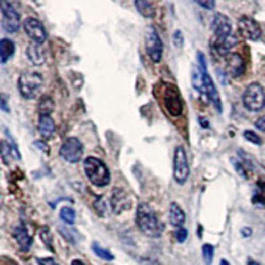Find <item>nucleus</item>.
Wrapping results in <instances>:
<instances>
[{
    "instance_id": "obj_1",
    "label": "nucleus",
    "mask_w": 265,
    "mask_h": 265,
    "mask_svg": "<svg viewBox=\"0 0 265 265\" xmlns=\"http://www.w3.org/2000/svg\"><path fill=\"white\" fill-rule=\"evenodd\" d=\"M211 29L213 32V38L211 40V47L216 53L226 57L231 53V49L236 46L237 38L232 32L230 19L223 14H215L211 23Z\"/></svg>"
},
{
    "instance_id": "obj_2",
    "label": "nucleus",
    "mask_w": 265,
    "mask_h": 265,
    "mask_svg": "<svg viewBox=\"0 0 265 265\" xmlns=\"http://www.w3.org/2000/svg\"><path fill=\"white\" fill-rule=\"evenodd\" d=\"M136 223L141 232L149 237H161L164 231L162 222L147 203H140L137 207Z\"/></svg>"
},
{
    "instance_id": "obj_3",
    "label": "nucleus",
    "mask_w": 265,
    "mask_h": 265,
    "mask_svg": "<svg viewBox=\"0 0 265 265\" xmlns=\"http://www.w3.org/2000/svg\"><path fill=\"white\" fill-rule=\"evenodd\" d=\"M84 171L92 185L97 186V187H105L110 183V171L108 166L98 158H85Z\"/></svg>"
},
{
    "instance_id": "obj_4",
    "label": "nucleus",
    "mask_w": 265,
    "mask_h": 265,
    "mask_svg": "<svg viewBox=\"0 0 265 265\" xmlns=\"http://www.w3.org/2000/svg\"><path fill=\"white\" fill-rule=\"evenodd\" d=\"M196 60H198L199 69L202 70V74H203V95L208 98V101L212 104L213 108L216 109L217 113H222L223 112V108H222V101H220L219 92H217L216 85H215L213 80L208 74L206 57H204V55H203L202 52H198V55H196Z\"/></svg>"
},
{
    "instance_id": "obj_5",
    "label": "nucleus",
    "mask_w": 265,
    "mask_h": 265,
    "mask_svg": "<svg viewBox=\"0 0 265 265\" xmlns=\"http://www.w3.org/2000/svg\"><path fill=\"white\" fill-rule=\"evenodd\" d=\"M42 76L35 70H24L18 81L19 93L25 100H33L41 91Z\"/></svg>"
},
{
    "instance_id": "obj_6",
    "label": "nucleus",
    "mask_w": 265,
    "mask_h": 265,
    "mask_svg": "<svg viewBox=\"0 0 265 265\" xmlns=\"http://www.w3.org/2000/svg\"><path fill=\"white\" fill-rule=\"evenodd\" d=\"M243 105L249 112H261L265 108V91L258 82H251L243 93Z\"/></svg>"
},
{
    "instance_id": "obj_7",
    "label": "nucleus",
    "mask_w": 265,
    "mask_h": 265,
    "mask_svg": "<svg viewBox=\"0 0 265 265\" xmlns=\"http://www.w3.org/2000/svg\"><path fill=\"white\" fill-rule=\"evenodd\" d=\"M145 48H146L147 56L150 57L153 63H161L162 55H163V42L153 25L147 27L145 32Z\"/></svg>"
},
{
    "instance_id": "obj_8",
    "label": "nucleus",
    "mask_w": 265,
    "mask_h": 265,
    "mask_svg": "<svg viewBox=\"0 0 265 265\" xmlns=\"http://www.w3.org/2000/svg\"><path fill=\"white\" fill-rule=\"evenodd\" d=\"M60 157L63 158L64 161L69 162V163H77L82 159L84 155V146L78 138L76 137H69L63 142L61 147H60Z\"/></svg>"
},
{
    "instance_id": "obj_9",
    "label": "nucleus",
    "mask_w": 265,
    "mask_h": 265,
    "mask_svg": "<svg viewBox=\"0 0 265 265\" xmlns=\"http://www.w3.org/2000/svg\"><path fill=\"white\" fill-rule=\"evenodd\" d=\"M190 176V164L187 154L182 146L175 149L174 153V179L178 185H185Z\"/></svg>"
},
{
    "instance_id": "obj_10",
    "label": "nucleus",
    "mask_w": 265,
    "mask_h": 265,
    "mask_svg": "<svg viewBox=\"0 0 265 265\" xmlns=\"http://www.w3.org/2000/svg\"><path fill=\"white\" fill-rule=\"evenodd\" d=\"M2 8V27L7 33H16L20 28V15L8 2L0 3Z\"/></svg>"
},
{
    "instance_id": "obj_11",
    "label": "nucleus",
    "mask_w": 265,
    "mask_h": 265,
    "mask_svg": "<svg viewBox=\"0 0 265 265\" xmlns=\"http://www.w3.org/2000/svg\"><path fill=\"white\" fill-rule=\"evenodd\" d=\"M163 102L172 117H181L183 113V101H182L181 92L174 85H166L163 92Z\"/></svg>"
},
{
    "instance_id": "obj_12",
    "label": "nucleus",
    "mask_w": 265,
    "mask_h": 265,
    "mask_svg": "<svg viewBox=\"0 0 265 265\" xmlns=\"http://www.w3.org/2000/svg\"><path fill=\"white\" fill-rule=\"evenodd\" d=\"M23 28L32 41L41 46L48 37V32L41 21L36 18H27L23 23Z\"/></svg>"
},
{
    "instance_id": "obj_13",
    "label": "nucleus",
    "mask_w": 265,
    "mask_h": 265,
    "mask_svg": "<svg viewBox=\"0 0 265 265\" xmlns=\"http://www.w3.org/2000/svg\"><path fill=\"white\" fill-rule=\"evenodd\" d=\"M237 28L243 37L252 41H257L261 37V27L253 18L249 16H241L237 21Z\"/></svg>"
},
{
    "instance_id": "obj_14",
    "label": "nucleus",
    "mask_w": 265,
    "mask_h": 265,
    "mask_svg": "<svg viewBox=\"0 0 265 265\" xmlns=\"http://www.w3.org/2000/svg\"><path fill=\"white\" fill-rule=\"evenodd\" d=\"M226 59V64H227L228 73L232 77H240L241 74H244L245 72V63L244 59L239 55V53H228Z\"/></svg>"
},
{
    "instance_id": "obj_15",
    "label": "nucleus",
    "mask_w": 265,
    "mask_h": 265,
    "mask_svg": "<svg viewBox=\"0 0 265 265\" xmlns=\"http://www.w3.org/2000/svg\"><path fill=\"white\" fill-rule=\"evenodd\" d=\"M12 236L16 241H18L19 247H20L21 251L27 252L29 248L32 247V243H33V237L28 232V228L24 223H20L18 227L14 228V232H12Z\"/></svg>"
},
{
    "instance_id": "obj_16",
    "label": "nucleus",
    "mask_w": 265,
    "mask_h": 265,
    "mask_svg": "<svg viewBox=\"0 0 265 265\" xmlns=\"http://www.w3.org/2000/svg\"><path fill=\"white\" fill-rule=\"evenodd\" d=\"M110 206H112L114 213H121L125 209L130 208V199L127 194L122 189H117L115 187L113 190L112 199H110Z\"/></svg>"
},
{
    "instance_id": "obj_17",
    "label": "nucleus",
    "mask_w": 265,
    "mask_h": 265,
    "mask_svg": "<svg viewBox=\"0 0 265 265\" xmlns=\"http://www.w3.org/2000/svg\"><path fill=\"white\" fill-rule=\"evenodd\" d=\"M27 59L29 60V63H32L33 65L40 66L44 65L46 63V53H44V49L40 44H36V42H32L27 47Z\"/></svg>"
},
{
    "instance_id": "obj_18",
    "label": "nucleus",
    "mask_w": 265,
    "mask_h": 265,
    "mask_svg": "<svg viewBox=\"0 0 265 265\" xmlns=\"http://www.w3.org/2000/svg\"><path fill=\"white\" fill-rule=\"evenodd\" d=\"M38 131L46 140H49L56 131V123L51 115H40L38 117Z\"/></svg>"
},
{
    "instance_id": "obj_19",
    "label": "nucleus",
    "mask_w": 265,
    "mask_h": 265,
    "mask_svg": "<svg viewBox=\"0 0 265 265\" xmlns=\"http://www.w3.org/2000/svg\"><path fill=\"white\" fill-rule=\"evenodd\" d=\"M186 222V213L185 211L178 206L176 203L172 202L170 204V223L171 226H174L176 228H181Z\"/></svg>"
},
{
    "instance_id": "obj_20",
    "label": "nucleus",
    "mask_w": 265,
    "mask_h": 265,
    "mask_svg": "<svg viewBox=\"0 0 265 265\" xmlns=\"http://www.w3.org/2000/svg\"><path fill=\"white\" fill-rule=\"evenodd\" d=\"M15 53V42L10 38L0 40V63L6 64Z\"/></svg>"
},
{
    "instance_id": "obj_21",
    "label": "nucleus",
    "mask_w": 265,
    "mask_h": 265,
    "mask_svg": "<svg viewBox=\"0 0 265 265\" xmlns=\"http://www.w3.org/2000/svg\"><path fill=\"white\" fill-rule=\"evenodd\" d=\"M134 6H136L137 11L142 15L143 18L150 19L153 18L154 14H155V7L154 4L150 2H146V0H137L134 2Z\"/></svg>"
},
{
    "instance_id": "obj_22",
    "label": "nucleus",
    "mask_w": 265,
    "mask_h": 265,
    "mask_svg": "<svg viewBox=\"0 0 265 265\" xmlns=\"http://www.w3.org/2000/svg\"><path fill=\"white\" fill-rule=\"evenodd\" d=\"M59 231L60 234H61V236H63L65 240L69 241V243H72V244H77L78 240H80V235H78L77 231L70 230V228L68 227H61V226L59 227Z\"/></svg>"
},
{
    "instance_id": "obj_23",
    "label": "nucleus",
    "mask_w": 265,
    "mask_h": 265,
    "mask_svg": "<svg viewBox=\"0 0 265 265\" xmlns=\"http://www.w3.org/2000/svg\"><path fill=\"white\" fill-rule=\"evenodd\" d=\"M92 251L95 252L96 255H97L100 258H102V260H106V261H112V260H114V255H113L112 252L108 251V249H105V248H102L98 243H93V244H92Z\"/></svg>"
},
{
    "instance_id": "obj_24",
    "label": "nucleus",
    "mask_w": 265,
    "mask_h": 265,
    "mask_svg": "<svg viewBox=\"0 0 265 265\" xmlns=\"http://www.w3.org/2000/svg\"><path fill=\"white\" fill-rule=\"evenodd\" d=\"M53 100L48 96L41 98V101L38 104V112H40V115H51L53 110Z\"/></svg>"
},
{
    "instance_id": "obj_25",
    "label": "nucleus",
    "mask_w": 265,
    "mask_h": 265,
    "mask_svg": "<svg viewBox=\"0 0 265 265\" xmlns=\"http://www.w3.org/2000/svg\"><path fill=\"white\" fill-rule=\"evenodd\" d=\"M60 219L63 220L64 223L72 226L76 220V211L70 207H63L60 211Z\"/></svg>"
},
{
    "instance_id": "obj_26",
    "label": "nucleus",
    "mask_w": 265,
    "mask_h": 265,
    "mask_svg": "<svg viewBox=\"0 0 265 265\" xmlns=\"http://www.w3.org/2000/svg\"><path fill=\"white\" fill-rule=\"evenodd\" d=\"M202 252H203V260H204L206 265L212 264L213 253H215V248H213V245L204 244L202 248Z\"/></svg>"
},
{
    "instance_id": "obj_27",
    "label": "nucleus",
    "mask_w": 265,
    "mask_h": 265,
    "mask_svg": "<svg viewBox=\"0 0 265 265\" xmlns=\"http://www.w3.org/2000/svg\"><path fill=\"white\" fill-rule=\"evenodd\" d=\"M40 237H41L42 243L47 245L49 251H53V245H52V235H51V231L48 227H42V230L40 231Z\"/></svg>"
},
{
    "instance_id": "obj_28",
    "label": "nucleus",
    "mask_w": 265,
    "mask_h": 265,
    "mask_svg": "<svg viewBox=\"0 0 265 265\" xmlns=\"http://www.w3.org/2000/svg\"><path fill=\"white\" fill-rule=\"evenodd\" d=\"M243 136H244L245 140L249 141V142H252V143H255V145H261L262 143L261 138H260V137H258L257 134L253 131H249V130H247V131L243 132Z\"/></svg>"
},
{
    "instance_id": "obj_29",
    "label": "nucleus",
    "mask_w": 265,
    "mask_h": 265,
    "mask_svg": "<svg viewBox=\"0 0 265 265\" xmlns=\"http://www.w3.org/2000/svg\"><path fill=\"white\" fill-rule=\"evenodd\" d=\"M95 208H96V211L101 215V216H104L105 211H106V203H105V200L102 196H98V198L96 199Z\"/></svg>"
},
{
    "instance_id": "obj_30",
    "label": "nucleus",
    "mask_w": 265,
    "mask_h": 265,
    "mask_svg": "<svg viewBox=\"0 0 265 265\" xmlns=\"http://www.w3.org/2000/svg\"><path fill=\"white\" fill-rule=\"evenodd\" d=\"M172 40H174V46L176 48H183V44H185V36L182 33V31H175L174 35H172Z\"/></svg>"
},
{
    "instance_id": "obj_31",
    "label": "nucleus",
    "mask_w": 265,
    "mask_h": 265,
    "mask_svg": "<svg viewBox=\"0 0 265 265\" xmlns=\"http://www.w3.org/2000/svg\"><path fill=\"white\" fill-rule=\"evenodd\" d=\"M175 237H176V240H178L179 243L186 241V239H187V230H185L183 227L178 228V230L175 231Z\"/></svg>"
},
{
    "instance_id": "obj_32",
    "label": "nucleus",
    "mask_w": 265,
    "mask_h": 265,
    "mask_svg": "<svg viewBox=\"0 0 265 265\" xmlns=\"http://www.w3.org/2000/svg\"><path fill=\"white\" fill-rule=\"evenodd\" d=\"M38 265H59V262L52 257H42V258H37L36 260Z\"/></svg>"
},
{
    "instance_id": "obj_33",
    "label": "nucleus",
    "mask_w": 265,
    "mask_h": 265,
    "mask_svg": "<svg viewBox=\"0 0 265 265\" xmlns=\"http://www.w3.org/2000/svg\"><path fill=\"white\" fill-rule=\"evenodd\" d=\"M196 4L203 8H207V10H213L215 6H216V3L212 2V0H209V2H200V0H196Z\"/></svg>"
},
{
    "instance_id": "obj_34",
    "label": "nucleus",
    "mask_w": 265,
    "mask_h": 265,
    "mask_svg": "<svg viewBox=\"0 0 265 265\" xmlns=\"http://www.w3.org/2000/svg\"><path fill=\"white\" fill-rule=\"evenodd\" d=\"M256 127H257L260 131H265V117H260V118L256 121Z\"/></svg>"
},
{
    "instance_id": "obj_35",
    "label": "nucleus",
    "mask_w": 265,
    "mask_h": 265,
    "mask_svg": "<svg viewBox=\"0 0 265 265\" xmlns=\"http://www.w3.org/2000/svg\"><path fill=\"white\" fill-rule=\"evenodd\" d=\"M35 145H36V146L40 147V150L48 151V145H47L46 142H42V141H36Z\"/></svg>"
},
{
    "instance_id": "obj_36",
    "label": "nucleus",
    "mask_w": 265,
    "mask_h": 265,
    "mask_svg": "<svg viewBox=\"0 0 265 265\" xmlns=\"http://www.w3.org/2000/svg\"><path fill=\"white\" fill-rule=\"evenodd\" d=\"M2 110H3V112H8L7 97H6V95H2Z\"/></svg>"
},
{
    "instance_id": "obj_37",
    "label": "nucleus",
    "mask_w": 265,
    "mask_h": 265,
    "mask_svg": "<svg viewBox=\"0 0 265 265\" xmlns=\"http://www.w3.org/2000/svg\"><path fill=\"white\" fill-rule=\"evenodd\" d=\"M241 235H243V236H245V237L251 236V235H252V230H251V228H248V227L243 228V230H241Z\"/></svg>"
},
{
    "instance_id": "obj_38",
    "label": "nucleus",
    "mask_w": 265,
    "mask_h": 265,
    "mask_svg": "<svg viewBox=\"0 0 265 265\" xmlns=\"http://www.w3.org/2000/svg\"><path fill=\"white\" fill-rule=\"evenodd\" d=\"M199 122L200 123H203V125H204V129H207V127H208V121H206V119L204 118H199Z\"/></svg>"
},
{
    "instance_id": "obj_39",
    "label": "nucleus",
    "mask_w": 265,
    "mask_h": 265,
    "mask_svg": "<svg viewBox=\"0 0 265 265\" xmlns=\"http://www.w3.org/2000/svg\"><path fill=\"white\" fill-rule=\"evenodd\" d=\"M70 265H85L84 262L81 261V260H73V261H72V264Z\"/></svg>"
},
{
    "instance_id": "obj_40",
    "label": "nucleus",
    "mask_w": 265,
    "mask_h": 265,
    "mask_svg": "<svg viewBox=\"0 0 265 265\" xmlns=\"http://www.w3.org/2000/svg\"><path fill=\"white\" fill-rule=\"evenodd\" d=\"M248 265H260V264L256 261H253V260H248Z\"/></svg>"
},
{
    "instance_id": "obj_41",
    "label": "nucleus",
    "mask_w": 265,
    "mask_h": 265,
    "mask_svg": "<svg viewBox=\"0 0 265 265\" xmlns=\"http://www.w3.org/2000/svg\"><path fill=\"white\" fill-rule=\"evenodd\" d=\"M220 265H230V262H228L227 260H222V261H220Z\"/></svg>"
}]
</instances>
